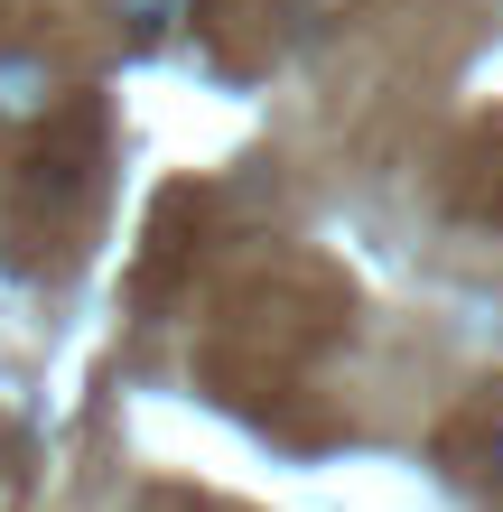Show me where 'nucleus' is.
Segmentation results:
<instances>
[{
    "mask_svg": "<svg viewBox=\"0 0 503 512\" xmlns=\"http://www.w3.org/2000/svg\"><path fill=\"white\" fill-rule=\"evenodd\" d=\"M494 485H503V429H494Z\"/></svg>",
    "mask_w": 503,
    "mask_h": 512,
    "instance_id": "obj_3",
    "label": "nucleus"
},
{
    "mask_svg": "<svg viewBox=\"0 0 503 512\" xmlns=\"http://www.w3.org/2000/svg\"><path fill=\"white\" fill-rule=\"evenodd\" d=\"M47 103H56V66L47 56H28V47H0V122H47Z\"/></svg>",
    "mask_w": 503,
    "mask_h": 512,
    "instance_id": "obj_1",
    "label": "nucleus"
},
{
    "mask_svg": "<svg viewBox=\"0 0 503 512\" xmlns=\"http://www.w3.org/2000/svg\"><path fill=\"white\" fill-rule=\"evenodd\" d=\"M112 10L131 19V38H168V19H177V0H112Z\"/></svg>",
    "mask_w": 503,
    "mask_h": 512,
    "instance_id": "obj_2",
    "label": "nucleus"
}]
</instances>
